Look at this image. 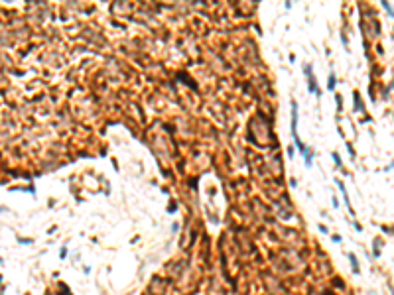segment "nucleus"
Instances as JSON below:
<instances>
[{"label": "nucleus", "instance_id": "1", "mask_svg": "<svg viewBox=\"0 0 394 295\" xmlns=\"http://www.w3.org/2000/svg\"><path fill=\"white\" fill-rule=\"evenodd\" d=\"M304 73L307 77V91L314 95H319V89H317V83H315V75H314V67L310 65V63H305L304 65Z\"/></svg>", "mask_w": 394, "mask_h": 295}, {"label": "nucleus", "instance_id": "2", "mask_svg": "<svg viewBox=\"0 0 394 295\" xmlns=\"http://www.w3.org/2000/svg\"><path fill=\"white\" fill-rule=\"evenodd\" d=\"M337 185H339V191L343 193V197H345V205H347V211L353 214V207H351V201H349V195H347V191H345V185H343V181H339L337 179Z\"/></svg>", "mask_w": 394, "mask_h": 295}, {"label": "nucleus", "instance_id": "3", "mask_svg": "<svg viewBox=\"0 0 394 295\" xmlns=\"http://www.w3.org/2000/svg\"><path fill=\"white\" fill-rule=\"evenodd\" d=\"M353 104H355V108L357 110H365V106H363V103H361V95L355 91V95H353Z\"/></svg>", "mask_w": 394, "mask_h": 295}, {"label": "nucleus", "instance_id": "4", "mask_svg": "<svg viewBox=\"0 0 394 295\" xmlns=\"http://www.w3.org/2000/svg\"><path fill=\"white\" fill-rule=\"evenodd\" d=\"M349 260H351V266H353V272H355V273H359L361 270H359V262H357V258H355L353 254H349Z\"/></svg>", "mask_w": 394, "mask_h": 295}, {"label": "nucleus", "instance_id": "5", "mask_svg": "<svg viewBox=\"0 0 394 295\" xmlns=\"http://www.w3.org/2000/svg\"><path fill=\"white\" fill-rule=\"evenodd\" d=\"M335 85H337V81H335V75H333V73H329V81H327V89H329V91H333V89H335Z\"/></svg>", "mask_w": 394, "mask_h": 295}, {"label": "nucleus", "instance_id": "6", "mask_svg": "<svg viewBox=\"0 0 394 295\" xmlns=\"http://www.w3.org/2000/svg\"><path fill=\"white\" fill-rule=\"evenodd\" d=\"M57 295H71V293H69V289H67V285H65V283H59V291H57Z\"/></svg>", "mask_w": 394, "mask_h": 295}, {"label": "nucleus", "instance_id": "7", "mask_svg": "<svg viewBox=\"0 0 394 295\" xmlns=\"http://www.w3.org/2000/svg\"><path fill=\"white\" fill-rule=\"evenodd\" d=\"M331 155H333V159H335V165H337V167H343V162H341V158H339V154L333 152Z\"/></svg>", "mask_w": 394, "mask_h": 295}, {"label": "nucleus", "instance_id": "8", "mask_svg": "<svg viewBox=\"0 0 394 295\" xmlns=\"http://www.w3.org/2000/svg\"><path fill=\"white\" fill-rule=\"evenodd\" d=\"M382 8L388 12V16H392V6H390V2H382Z\"/></svg>", "mask_w": 394, "mask_h": 295}, {"label": "nucleus", "instance_id": "9", "mask_svg": "<svg viewBox=\"0 0 394 295\" xmlns=\"http://www.w3.org/2000/svg\"><path fill=\"white\" fill-rule=\"evenodd\" d=\"M347 152L351 154V155H355V150H353V146H351V144H347Z\"/></svg>", "mask_w": 394, "mask_h": 295}]
</instances>
